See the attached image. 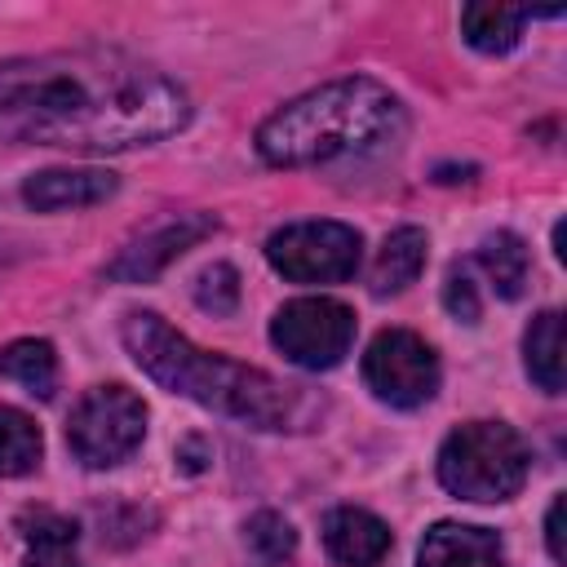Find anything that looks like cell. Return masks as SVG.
Here are the masks:
<instances>
[{
	"mask_svg": "<svg viewBox=\"0 0 567 567\" xmlns=\"http://www.w3.org/2000/svg\"><path fill=\"white\" fill-rule=\"evenodd\" d=\"M425 248H430V239H425L421 226L390 230L385 244H381V252H377V261H372V270H368L372 297H394L408 284H416V275L425 270Z\"/></svg>",
	"mask_w": 567,
	"mask_h": 567,
	"instance_id": "obj_13",
	"label": "cell"
},
{
	"mask_svg": "<svg viewBox=\"0 0 567 567\" xmlns=\"http://www.w3.org/2000/svg\"><path fill=\"white\" fill-rule=\"evenodd\" d=\"M439 354L408 328H381L363 350V385L390 408H421L439 390Z\"/></svg>",
	"mask_w": 567,
	"mask_h": 567,
	"instance_id": "obj_8",
	"label": "cell"
},
{
	"mask_svg": "<svg viewBox=\"0 0 567 567\" xmlns=\"http://www.w3.org/2000/svg\"><path fill=\"white\" fill-rule=\"evenodd\" d=\"M359 230L346 221H292L266 239V261L292 284H341L359 270Z\"/></svg>",
	"mask_w": 567,
	"mask_h": 567,
	"instance_id": "obj_6",
	"label": "cell"
},
{
	"mask_svg": "<svg viewBox=\"0 0 567 567\" xmlns=\"http://www.w3.org/2000/svg\"><path fill=\"white\" fill-rule=\"evenodd\" d=\"M558 518H563V496L549 501V514H545V545H549V558L563 563V540H558Z\"/></svg>",
	"mask_w": 567,
	"mask_h": 567,
	"instance_id": "obj_23",
	"label": "cell"
},
{
	"mask_svg": "<svg viewBox=\"0 0 567 567\" xmlns=\"http://www.w3.org/2000/svg\"><path fill=\"white\" fill-rule=\"evenodd\" d=\"M416 567H505L501 536L470 523H434L421 536Z\"/></svg>",
	"mask_w": 567,
	"mask_h": 567,
	"instance_id": "obj_12",
	"label": "cell"
},
{
	"mask_svg": "<svg viewBox=\"0 0 567 567\" xmlns=\"http://www.w3.org/2000/svg\"><path fill=\"white\" fill-rule=\"evenodd\" d=\"M190 124V93L120 49L0 62V137L66 151H133Z\"/></svg>",
	"mask_w": 567,
	"mask_h": 567,
	"instance_id": "obj_1",
	"label": "cell"
},
{
	"mask_svg": "<svg viewBox=\"0 0 567 567\" xmlns=\"http://www.w3.org/2000/svg\"><path fill=\"white\" fill-rule=\"evenodd\" d=\"M0 377L22 385L35 399H49L58 390V354L40 337H18L0 350Z\"/></svg>",
	"mask_w": 567,
	"mask_h": 567,
	"instance_id": "obj_17",
	"label": "cell"
},
{
	"mask_svg": "<svg viewBox=\"0 0 567 567\" xmlns=\"http://www.w3.org/2000/svg\"><path fill=\"white\" fill-rule=\"evenodd\" d=\"M244 532H248V545H252V554H257L261 563H279V558H288V554L297 549V532H292V523H288L284 514H275V509L252 514Z\"/></svg>",
	"mask_w": 567,
	"mask_h": 567,
	"instance_id": "obj_21",
	"label": "cell"
},
{
	"mask_svg": "<svg viewBox=\"0 0 567 567\" xmlns=\"http://www.w3.org/2000/svg\"><path fill=\"white\" fill-rule=\"evenodd\" d=\"M390 545H394V536H390V527L372 509L337 505L323 518V549L341 567H377L390 554Z\"/></svg>",
	"mask_w": 567,
	"mask_h": 567,
	"instance_id": "obj_10",
	"label": "cell"
},
{
	"mask_svg": "<svg viewBox=\"0 0 567 567\" xmlns=\"http://www.w3.org/2000/svg\"><path fill=\"white\" fill-rule=\"evenodd\" d=\"M523 22H532V9L523 4H465L461 31L478 53H509L523 35Z\"/></svg>",
	"mask_w": 567,
	"mask_h": 567,
	"instance_id": "obj_16",
	"label": "cell"
},
{
	"mask_svg": "<svg viewBox=\"0 0 567 567\" xmlns=\"http://www.w3.org/2000/svg\"><path fill=\"white\" fill-rule=\"evenodd\" d=\"M523 363H527V377L545 394L563 390V310H540L527 323V332H523Z\"/></svg>",
	"mask_w": 567,
	"mask_h": 567,
	"instance_id": "obj_15",
	"label": "cell"
},
{
	"mask_svg": "<svg viewBox=\"0 0 567 567\" xmlns=\"http://www.w3.org/2000/svg\"><path fill=\"white\" fill-rule=\"evenodd\" d=\"M22 536L31 540V554H27V567H84L75 558V523L62 518V514H49V509H35L22 518Z\"/></svg>",
	"mask_w": 567,
	"mask_h": 567,
	"instance_id": "obj_18",
	"label": "cell"
},
{
	"mask_svg": "<svg viewBox=\"0 0 567 567\" xmlns=\"http://www.w3.org/2000/svg\"><path fill=\"white\" fill-rule=\"evenodd\" d=\"M120 341L151 381L217 416L244 421L252 430H306L315 416V399L301 385H288L226 354L199 350L155 310H128L120 323Z\"/></svg>",
	"mask_w": 567,
	"mask_h": 567,
	"instance_id": "obj_2",
	"label": "cell"
},
{
	"mask_svg": "<svg viewBox=\"0 0 567 567\" xmlns=\"http://www.w3.org/2000/svg\"><path fill=\"white\" fill-rule=\"evenodd\" d=\"M239 292H244V288H239V270L226 266V261L204 266L199 279H195V306L208 310V315H235Z\"/></svg>",
	"mask_w": 567,
	"mask_h": 567,
	"instance_id": "obj_20",
	"label": "cell"
},
{
	"mask_svg": "<svg viewBox=\"0 0 567 567\" xmlns=\"http://www.w3.org/2000/svg\"><path fill=\"white\" fill-rule=\"evenodd\" d=\"M217 230L213 213H177L159 226H151L146 235H137L128 248H120V257L106 266V279L120 284H151L164 266H173L186 248H195L199 239H208Z\"/></svg>",
	"mask_w": 567,
	"mask_h": 567,
	"instance_id": "obj_9",
	"label": "cell"
},
{
	"mask_svg": "<svg viewBox=\"0 0 567 567\" xmlns=\"http://www.w3.org/2000/svg\"><path fill=\"white\" fill-rule=\"evenodd\" d=\"M532 452L505 421H465L439 447V483L461 501H509L527 483Z\"/></svg>",
	"mask_w": 567,
	"mask_h": 567,
	"instance_id": "obj_4",
	"label": "cell"
},
{
	"mask_svg": "<svg viewBox=\"0 0 567 567\" xmlns=\"http://www.w3.org/2000/svg\"><path fill=\"white\" fill-rule=\"evenodd\" d=\"M443 306H447V315H452V319H461V323H478L483 301H478V288H474V279H470V270H465V266H452V270H447Z\"/></svg>",
	"mask_w": 567,
	"mask_h": 567,
	"instance_id": "obj_22",
	"label": "cell"
},
{
	"mask_svg": "<svg viewBox=\"0 0 567 567\" xmlns=\"http://www.w3.org/2000/svg\"><path fill=\"white\" fill-rule=\"evenodd\" d=\"M474 266L487 275V284H492L505 301H514V297H523V288H527L532 252H527V244H523L514 230H496V235H487V239L478 244Z\"/></svg>",
	"mask_w": 567,
	"mask_h": 567,
	"instance_id": "obj_14",
	"label": "cell"
},
{
	"mask_svg": "<svg viewBox=\"0 0 567 567\" xmlns=\"http://www.w3.org/2000/svg\"><path fill=\"white\" fill-rule=\"evenodd\" d=\"M403 124L399 97L372 75L328 80L257 124V155L275 168L328 164L390 142Z\"/></svg>",
	"mask_w": 567,
	"mask_h": 567,
	"instance_id": "obj_3",
	"label": "cell"
},
{
	"mask_svg": "<svg viewBox=\"0 0 567 567\" xmlns=\"http://www.w3.org/2000/svg\"><path fill=\"white\" fill-rule=\"evenodd\" d=\"M146 434V403L128 385H93L66 416V447L80 465H120Z\"/></svg>",
	"mask_w": 567,
	"mask_h": 567,
	"instance_id": "obj_5",
	"label": "cell"
},
{
	"mask_svg": "<svg viewBox=\"0 0 567 567\" xmlns=\"http://www.w3.org/2000/svg\"><path fill=\"white\" fill-rule=\"evenodd\" d=\"M115 195V173L106 168H44L22 182V199L35 213H62V208H89Z\"/></svg>",
	"mask_w": 567,
	"mask_h": 567,
	"instance_id": "obj_11",
	"label": "cell"
},
{
	"mask_svg": "<svg viewBox=\"0 0 567 567\" xmlns=\"http://www.w3.org/2000/svg\"><path fill=\"white\" fill-rule=\"evenodd\" d=\"M40 447H44L40 425H35L27 412L0 403V478H22V474H31V470L40 465Z\"/></svg>",
	"mask_w": 567,
	"mask_h": 567,
	"instance_id": "obj_19",
	"label": "cell"
},
{
	"mask_svg": "<svg viewBox=\"0 0 567 567\" xmlns=\"http://www.w3.org/2000/svg\"><path fill=\"white\" fill-rule=\"evenodd\" d=\"M270 341L297 368H337L354 346V310L337 297H297L275 310Z\"/></svg>",
	"mask_w": 567,
	"mask_h": 567,
	"instance_id": "obj_7",
	"label": "cell"
}]
</instances>
